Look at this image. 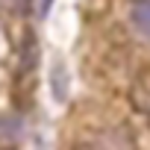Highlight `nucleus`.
I'll list each match as a JSON object with an SVG mask.
<instances>
[{
    "instance_id": "f257e3e1",
    "label": "nucleus",
    "mask_w": 150,
    "mask_h": 150,
    "mask_svg": "<svg viewBox=\"0 0 150 150\" xmlns=\"http://www.w3.org/2000/svg\"><path fill=\"white\" fill-rule=\"evenodd\" d=\"M35 65H38V41L33 33H27L18 47V77H30L35 71Z\"/></svg>"
},
{
    "instance_id": "f03ea898",
    "label": "nucleus",
    "mask_w": 150,
    "mask_h": 150,
    "mask_svg": "<svg viewBox=\"0 0 150 150\" xmlns=\"http://www.w3.org/2000/svg\"><path fill=\"white\" fill-rule=\"evenodd\" d=\"M132 24L150 41V0H135V6H132Z\"/></svg>"
},
{
    "instance_id": "7ed1b4c3",
    "label": "nucleus",
    "mask_w": 150,
    "mask_h": 150,
    "mask_svg": "<svg viewBox=\"0 0 150 150\" xmlns=\"http://www.w3.org/2000/svg\"><path fill=\"white\" fill-rule=\"evenodd\" d=\"M21 132H24L21 118H0V141H18Z\"/></svg>"
},
{
    "instance_id": "20e7f679",
    "label": "nucleus",
    "mask_w": 150,
    "mask_h": 150,
    "mask_svg": "<svg viewBox=\"0 0 150 150\" xmlns=\"http://www.w3.org/2000/svg\"><path fill=\"white\" fill-rule=\"evenodd\" d=\"M53 94H56L59 100L68 97V88H65V68H62V65L53 68Z\"/></svg>"
},
{
    "instance_id": "39448f33",
    "label": "nucleus",
    "mask_w": 150,
    "mask_h": 150,
    "mask_svg": "<svg viewBox=\"0 0 150 150\" xmlns=\"http://www.w3.org/2000/svg\"><path fill=\"white\" fill-rule=\"evenodd\" d=\"M50 6H53V0H35V15L44 18V15L50 12Z\"/></svg>"
}]
</instances>
